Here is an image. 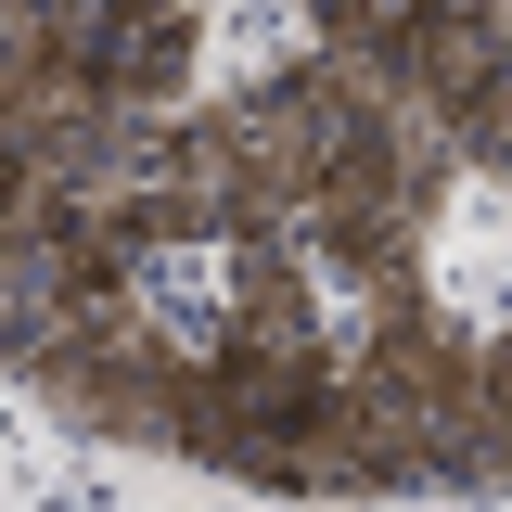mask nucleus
Here are the masks:
<instances>
[{
  "mask_svg": "<svg viewBox=\"0 0 512 512\" xmlns=\"http://www.w3.org/2000/svg\"><path fill=\"white\" fill-rule=\"evenodd\" d=\"M0 359L295 487H512V0H0Z\"/></svg>",
  "mask_w": 512,
  "mask_h": 512,
  "instance_id": "obj_1",
  "label": "nucleus"
}]
</instances>
